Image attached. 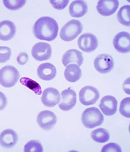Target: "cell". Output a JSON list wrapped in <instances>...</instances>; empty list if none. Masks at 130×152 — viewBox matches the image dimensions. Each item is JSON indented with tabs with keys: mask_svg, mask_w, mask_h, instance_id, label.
<instances>
[{
	"mask_svg": "<svg viewBox=\"0 0 130 152\" xmlns=\"http://www.w3.org/2000/svg\"><path fill=\"white\" fill-rule=\"evenodd\" d=\"M88 7L84 1H74L69 6L70 15L72 17L80 18L86 14Z\"/></svg>",
	"mask_w": 130,
	"mask_h": 152,
	"instance_id": "d6986e66",
	"label": "cell"
},
{
	"mask_svg": "<svg viewBox=\"0 0 130 152\" xmlns=\"http://www.w3.org/2000/svg\"><path fill=\"white\" fill-rule=\"evenodd\" d=\"M121 152V147L118 144L110 143L104 146L102 152Z\"/></svg>",
	"mask_w": 130,
	"mask_h": 152,
	"instance_id": "83f0119b",
	"label": "cell"
},
{
	"mask_svg": "<svg viewBox=\"0 0 130 152\" xmlns=\"http://www.w3.org/2000/svg\"><path fill=\"white\" fill-rule=\"evenodd\" d=\"M62 100L59 107L64 111L72 110L76 105L77 103V94L74 90L70 88L64 90L61 93Z\"/></svg>",
	"mask_w": 130,
	"mask_h": 152,
	"instance_id": "4fadbf2b",
	"label": "cell"
},
{
	"mask_svg": "<svg viewBox=\"0 0 130 152\" xmlns=\"http://www.w3.org/2000/svg\"><path fill=\"white\" fill-rule=\"evenodd\" d=\"M19 78V72L13 66H5L0 69V85L3 87H14Z\"/></svg>",
	"mask_w": 130,
	"mask_h": 152,
	"instance_id": "277c9868",
	"label": "cell"
},
{
	"mask_svg": "<svg viewBox=\"0 0 130 152\" xmlns=\"http://www.w3.org/2000/svg\"><path fill=\"white\" fill-rule=\"evenodd\" d=\"M20 82L22 85L25 86L31 90L34 91L37 95H41L42 94L41 87L40 85L35 81L27 77H23L20 79Z\"/></svg>",
	"mask_w": 130,
	"mask_h": 152,
	"instance_id": "603a6c76",
	"label": "cell"
},
{
	"mask_svg": "<svg viewBox=\"0 0 130 152\" xmlns=\"http://www.w3.org/2000/svg\"><path fill=\"white\" fill-rule=\"evenodd\" d=\"M100 93L95 87L88 86L82 88L79 92V99L81 103L85 106L94 104L99 100Z\"/></svg>",
	"mask_w": 130,
	"mask_h": 152,
	"instance_id": "5b68a950",
	"label": "cell"
},
{
	"mask_svg": "<svg viewBox=\"0 0 130 152\" xmlns=\"http://www.w3.org/2000/svg\"><path fill=\"white\" fill-rule=\"evenodd\" d=\"M78 45L81 50L86 53H91L99 46V41L94 34L85 33L78 39Z\"/></svg>",
	"mask_w": 130,
	"mask_h": 152,
	"instance_id": "8992f818",
	"label": "cell"
},
{
	"mask_svg": "<svg viewBox=\"0 0 130 152\" xmlns=\"http://www.w3.org/2000/svg\"><path fill=\"white\" fill-rule=\"evenodd\" d=\"M41 101L46 107H54L61 101V95L58 90L52 87L45 89L42 93Z\"/></svg>",
	"mask_w": 130,
	"mask_h": 152,
	"instance_id": "8fae6325",
	"label": "cell"
},
{
	"mask_svg": "<svg viewBox=\"0 0 130 152\" xmlns=\"http://www.w3.org/2000/svg\"><path fill=\"white\" fill-rule=\"evenodd\" d=\"M17 61L18 63L20 65H24L29 61V56L27 53L23 52L19 53L17 56Z\"/></svg>",
	"mask_w": 130,
	"mask_h": 152,
	"instance_id": "f546056e",
	"label": "cell"
},
{
	"mask_svg": "<svg viewBox=\"0 0 130 152\" xmlns=\"http://www.w3.org/2000/svg\"><path fill=\"white\" fill-rule=\"evenodd\" d=\"M117 105V100L115 97L111 95H106L101 99L99 107L105 115L111 116L116 113Z\"/></svg>",
	"mask_w": 130,
	"mask_h": 152,
	"instance_id": "5bb4252c",
	"label": "cell"
},
{
	"mask_svg": "<svg viewBox=\"0 0 130 152\" xmlns=\"http://www.w3.org/2000/svg\"><path fill=\"white\" fill-rule=\"evenodd\" d=\"M81 121L83 125L88 129H93L101 126L104 121V117L97 108H88L82 113Z\"/></svg>",
	"mask_w": 130,
	"mask_h": 152,
	"instance_id": "7a4b0ae2",
	"label": "cell"
},
{
	"mask_svg": "<svg viewBox=\"0 0 130 152\" xmlns=\"http://www.w3.org/2000/svg\"><path fill=\"white\" fill-rule=\"evenodd\" d=\"M130 6L129 5L121 7L117 14L118 21L122 25L130 26Z\"/></svg>",
	"mask_w": 130,
	"mask_h": 152,
	"instance_id": "7402d4cb",
	"label": "cell"
},
{
	"mask_svg": "<svg viewBox=\"0 0 130 152\" xmlns=\"http://www.w3.org/2000/svg\"><path fill=\"white\" fill-rule=\"evenodd\" d=\"M18 140V135L13 129H7L0 134V145L9 148L14 146Z\"/></svg>",
	"mask_w": 130,
	"mask_h": 152,
	"instance_id": "9a60e30c",
	"label": "cell"
},
{
	"mask_svg": "<svg viewBox=\"0 0 130 152\" xmlns=\"http://www.w3.org/2000/svg\"><path fill=\"white\" fill-rule=\"evenodd\" d=\"M94 67L97 72L101 74L109 73L114 67V61L111 55L108 54H101L94 60Z\"/></svg>",
	"mask_w": 130,
	"mask_h": 152,
	"instance_id": "52a82bcc",
	"label": "cell"
},
{
	"mask_svg": "<svg viewBox=\"0 0 130 152\" xmlns=\"http://www.w3.org/2000/svg\"><path fill=\"white\" fill-rule=\"evenodd\" d=\"M115 49L122 54L130 52V34L127 32L122 31L115 35L113 39Z\"/></svg>",
	"mask_w": 130,
	"mask_h": 152,
	"instance_id": "30bf717a",
	"label": "cell"
},
{
	"mask_svg": "<svg viewBox=\"0 0 130 152\" xmlns=\"http://www.w3.org/2000/svg\"><path fill=\"white\" fill-rule=\"evenodd\" d=\"M124 91L130 95V78L127 79L123 84Z\"/></svg>",
	"mask_w": 130,
	"mask_h": 152,
	"instance_id": "1f68e13d",
	"label": "cell"
},
{
	"mask_svg": "<svg viewBox=\"0 0 130 152\" xmlns=\"http://www.w3.org/2000/svg\"><path fill=\"white\" fill-rule=\"evenodd\" d=\"M16 31V28L14 23L9 20H3L0 22V40H11Z\"/></svg>",
	"mask_w": 130,
	"mask_h": 152,
	"instance_id": "2e32d148",
	"label": "cell"
},
{
	"mask_svg": "<svg viewBox=\"0 0 130 152\" xmlns=\"http://www.w3.org/2000/svg\"><path fill=\"white\" fill-rule=\"evenodd\" d=\"M50 3L52 5L53 7L58 10H61L65 9L69 3V0L64 1H56V0H50Z\"/></svg>",
	"mask_w": 130,
	"mask_h": 152,
	"instance_id": "f1b7e54d",
	"label": "cell"
},
{
	"mask_svg": "<svg viewBox=\"0 0 130 152\" xmlns=\"http://www.w3.org/2000/svg\"><path fill=\"white\" fill-rule=\"evenodd\" d=\"M119 112L123 116L130 118V97H126L122 100L120 106Z\"/></svg>",
	"mask_w": 130,
	"mask_h": 152,
	"instance_id": "484cf974",
	"label": "cell"
},
{
	"mask_svg": "<svg viewBox=\"0 0 130 152\" xmlns=\"http://www.w3.org/2000/svg\"><path fill=\"white\" fill-rule=\"evenodd\" d=\"M37 121L41 128L48 131L56 125L57 117L53 112L50 110H43L38 114Z\"/></svg>",
	"mask_w": 130,
	"mask_h": 152,
	"instance_id": "ba28073f",
	"label": "cell"
},
{
	"mask_svg": "<svg viewBox=\"0 0 130 152\" xmlns=\"http://www.w3.org/2000/svg\"><path fill=\"white\" fill-rule=\"evenodd\" d=\"M23 151L25 152H42L43 148L40 142L31 140L26 144Z\"/></svg>",
	"mask_w": 130,
	"mask_h": 152,
	"instance_id": "cb8c5ba5",
	"label": "cell"
},
{
	"mask_svg": "<svg viewBox=\"0 0 130 152\" xmlns=\"http://www.w3.org/2000/svg\"><path fill=\"white\" fill-rule=\"evenodd\" d=\"M119 6L118 0H100L97 4V11L103 16L113 15Z\"/></svg>",
	"mask_w": 130,
	"mask_h": 152,
	"instance_id": "7c38bea8",
	"label": "cell"
},
{
	"mask_svg": "<svg viewBox=\"0 0 130 152\" xmlns=\"http://www.w3.org/2000/svg\"><path fill=\"white\" fill-rule=\"evenodd\" d=\"M32 56L38 61H44L50 59L52 48L50 45L45 42H39L32 47Z\"/></svg>",
	"mask_w": 130,
	"mask_h": 152,
	"instance_id": "9c48e42d",
	"label": "cell"
},
{
	"mask_svg": "<svg viewBox=\"0 0 130 152\" xmlns=\"http://www.w3.org/2000/svg\"><path fill=\"white\" fill-rule=\"evenodd\" d=\"M58 25L52 17L44 16L36 21L33 27V33L36 38L41 40L52 41L57 37Z\"/></svg>",
	"mask_w": 130,
	"mask_h": 152,
	"instance_id": "6da1fadb",
	"label": "cell"
},
{
	"mask_svg": "<svg viewBox=\"0 0 130 152\" xmlns=\"http://www.w3.org/2000/svg\"><path fill=\"white\" fill-rule=\"evenodd\" d=\"M82 74L80 66L74 64L66 66L64 72L65 79L70 83H75L79 80L81 78Z\"/></svg>",
	"mask_w": 130,
	"mask_h": 152,
	"instance_id": "ffe728a7",
	"label": "cell"
},
{
	"mask_svg": "<svg viewBox=\"0 0 130 152\" xmlns=\"http://www.w3.org/2000/svg\"><path fill=\"white\" fill-rule=\"evenodd\" d=\"M12 51L9 48L0 47V63H4L10 59Z\"/></svg>",
	"mask_w": 130,
	"mask_h": 152,
	"instance_id": "4316f807",
	"label": "cell"
},
{
	"mask_svg": "<svg viewBox=\"0 0 130 152\" xmlns=\"http://www.w3.org/2000/svg\"><path fill=\"white\" fill-rule=\"evenodd\" d=\"M56 74L55 66L49 63L41 64L37 69L38 77L43 80H52L56 77Z\"/></svg>",
	"mask_w": 130,
	"mask_h": 152,
	"instance_id": "e0dca14e",
	"label": "cell"
},
{
	"mask_svg": "<svg viewBox=\"0 0 130 152\" xmlns=\"http://www.w3.org/2000/svg\"><path fill=\"white\" fill-rule=\"evenodd\" d=\"M26 1L25 0H3V3L4 4L5 7L7 9L11 11H16L23 7L25 4Z\"/></svg>",
	"mask_w": 130,
	"mask_h": 152,
	"instance_id": "d4e9b609",
	"label": "cell"
},
{
	"mask_svg": "<svg viewBox=\"0 0 130 152\" xmlns=\"http://www.w3.org/2000/svg\"><path fill=\"white\" fill-rule=\"evenodd\" d=\"M83 61V57L82 52L75 49H72L65 52L63 56L62 62L64 66H67L69 64L76 63L78 66L82 65Z\"/></svg>",
	"mask_w": 130,
	"mask_h": 152,
	"instance_id": "ac0fdd59",
	"label": "cell"
},
{
	"mask_svg": "<svg viewBox=\"0 0 130 152\" xmlns=\"http://www.w3.org/2000/svg\"><path fill=\"white\" fill-rule=\"evenodd\" d=\"M91 137L95 142L100 143L108 141L110 139V134L106 129L98 128L91 132Z\"/></svg>",
	"mask_w": 130,
	"mask_h": 152,
	"instance_id": "44dd1931",
	"label": "cell"
},
{
	"mask_svg": "<svg viewBox=\"0 0 130 152\" xmlns=\"http://www.w3.org/2000/svg\"><path fill=\"white\" fill-rule=\"evenodd\" d=\"M7 105L6 96L2 92H0V110H4Z\"/></svg>",
	"mask_w": 130,
	"mask_h": 152,
	"instance_id": "4dcf8cb0",
	"label": "cell"
},
{
	"mask_svg": "<svg viewBox=\"0 0 130 152\" xmlns=\"http://www.w3.org/2000/svg\"><path fill=\"white\" fill-rule=\"evenodd\" d=\"M83 27L81 21L72 19L61 28L59 36L63 40L69 42L75 39L81 32Z\"/></svg>",
	"mask_w": 130,
	"mask_h": 152,
	"instance_id": "3957f363",
	"label": "cell"
}]
</instances>
